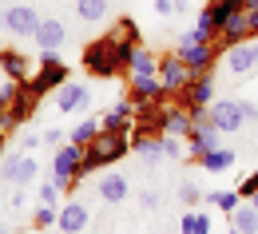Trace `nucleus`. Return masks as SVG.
<instances>
[{
	"label": "nucleus",
	"instance_id": "nucleus-1",
	"mask_svg": "<svg viewBox=\"0 0 258 234\" xmlns=\"http://www.w3.org/2000/svg\"><path fill=\"white\" fill-rule=\"evenodd\" d=\"M135 48H139V44H131V40H119V36H103V40H92V44L84 48V67H88L92 75H103V80H111V75L127 71L131 52H135Z\"/></svg>",
	"mask_w": 258,
	"mask_h": 234
},
{
	"label": "nucleus",
	"instance_id": "nucleus-2",
	"mask_svg": "<svg viewBox=\"0 0 258 234\" xmlns=\"http://www.w3.org/2000/svg\"><path fill=\"white\" fill-rule=\"evenodd\" d=\"M131 151V135L123 131H99L88 147H84V163H80V179H88V175H96L99 167H107V163H119L123 155Z\"/></svg>",
	"mask_w": 258,
	"mask_h": 234
},
{
	"label": "nucleus",
	"instance_id": "nucleus-3",
	"mask_svg": "<svg viewBox=\"0 0 258 234\" xmlns=\"http://www.w3.org/2000/svg\"><path fill=\"white\" fill-rule=\"evenodd\" d=\"M80 163H84V147L72 143V139H64L60 151L52 155V179H56V187H60L64 195H72V187H76V179H80Z\"/></svg>",
	"mask_w": 258,
	"mask_h": 234
},
{
	"label": "nucleus",
	"instance_id": "nucleus-4",
	"mask_svg": "<svg viewBox=\"0 0 258 234\" xmlns=\"http://www.w3.org/2000/svg\"><path fill=\"white\" fill-rule=\"evenodd\" d=\"M219 56H223V48L215 40H183L179 44V60L191 67V75H207Z\"/></svg>",
	"mask_w": 258,
	"mask_h": 234
},
{
	"label": "nucleus",
	"instance_id": "nucleus-5",
	"mask_svg": "<svg viewBox=\"0 0 258 234\" xmlns=\"http://www.w3.org/2000/svg\"><path fill=\"white\" fill-rule=\"evenodd\" d=\"M0 28H4L8 36H36V28H40V12L28 8V4H12V8L0 12Z\"/></svg>",
	"mask_w": 258,
	"mask_h": 234
},
{
	"label": "nucleus",
	"instance_id": "nucleus-6",
	"mask_svg": "<svg viewBox=\"0 0 258 234\" xmlns=\"http://www.w3.org/2000/svg\"><path fill=\"white\" fill-rule=\"evenodd\" d=\"M155 75H159V84L167 88V96H179V92L191 84V67L179 60V52H175V56H159V67H155Z\"/></svg>",
	"mask_w": 258,
	"mask_h": 234
},
{
	"label": "nucleus",
	"instance_id": "nucleus-7",
	"mask_svg": "<svg viewBox=\"0 0 258 234\" xmlns=\"http://www.w3.org/2000/svg\"><path fill=\"white\" fill-rule=\"evenodd\" d=\"M68 84V64L64 60H52V64H40L36 75H28V88L36 96H48V92H60Z\"/></svg>",
	"mask_w": 258,
	"mask_h": 234
},
{
	"label": "nucleus",
	"instance_id": "nucleus-8",
	"mask_svg": "<svg viewBox=\"0 0 258 234\" xmlns=\"http://www.w3.org/2000/svg\"><path fill=\"white\" fill-rule=\"evenodd\" d=\"M226 71L230 75H250L258 71V40H242V44H234V48H226Z\"/></svg>",
	"mask_w": 258,
	"mask_h": 234
},
{
	"label": "nucleus",
	"instance_id": "nucleus-9",
	"mask_svg": "<svg viewBox=\"0 0 258 234\" xmlns=\"http://www.w3.org/2000/svg\"><path fill=\"white\" fill-rule=\"evenodd\" d=\"M179 103H187L191 111H207L215 103V80H211V71L207 75H191V84L179 92Z\"/></svg>",
	"mask_w": 258,
	"mask_h": 234
},
{
	"label": "nucleus",
	"instance_id": "nucleus-10",
	"mask_svg": "<svg viewBox=\"0 0 258 234\" xmlns=\"http://www.w3.org/2000/svg\"><path fill=\"white\" fill-rule=\"evenodd\" d=\"M207 115H211V123L219 127L223 135L238 131L242 123H246V115H242V107H238V100H215L211 107H207Z\"/></svg>",
	"mask_w": 258,
	"mask_h": 234
},
{
	"label": "nucleus",
	"instance_id": "nucleus-11",
	"mask_svg": "<svg viewBox=\"0 0 258 234\" xmlns=\"http://www.w3.org/2000/svg\"><path fill=\"white\" fill-rule=\"evenodd\" d=\"M195 127V111L187 103H175V107H163V119H159V135H191Z\"/></svg>",
	"mask_w": 258,
	"mask_h": 234
},
{
	"label": "nucleus",
	"instance_id": "nucleus-12",
	"mask_svg": "<svg viewBox=\"0 0 258 234\" xmlns=\"http://www.w3.org/2000/svg\"><path fill=\"white\" fill-rule=\"evenodd\" d=\"M131 147H135V155L147 163V167H159L163 159H167V151H163V135H151V131H131Z\"/></svg>",
	"mask_w": 258,
	"mask_h": 234
},
{
	"label": "nucleus",
	"instance_id": "nucleus-13",
	"mask_svg": "<svg viewBox=\"0 0 258 234\" xmlns=\"http://www.w3.org/2000/svg\"><path fill=\"white\" fill-rule=\"evenodd\" d=\"M127 88H131V100L135 103H163V100H171L167 88L159 84V75H127Z\"/></svg>",
	"mask_w": 258,
	"mask_h": 234
},
{
	"label": "nucleus",
	"instance_id": "nucleus-14",
	"mask_svg": "<svg viewBox=\"0 0 258 234\" xmlns=\"http://www.w3.org/2000/svg\"><path fill=\"white\" fill-rule=\"evenodd\" d=\"M219 135H223V131L211 123V115L199 119V123L191 127V135H187V139H191V159H203L207 151H215V147H219Z\"/></svg>",
	"mask_w": 258,
	"mask_h": 234
},
{
	"label": "nucleus",
	"instance_id": "nucleus-15",
	"mask_svg": "<svg viewBox=\"0 0 258 234\" xmlns=\"http://www.w3.org/2000/svg\"><path fill=\"white\" fill-rule=\"evenodd\" d=\"M44 100V96H36L32 88H28V80L16 88V96H12V103H8V123H24L28 115H32V107Z\"/></svg>",
	"mask_w": 258,
	"mask_h": 234
},
{
	"label": "nucleus",
	"instance_id": "nucleus-16",
	"mask_svg": "<svg viewBox=\"0 0 258 234\" xmlns=\"http://www.w3.org/2000/svg\"><path fill=\"white\" fill-rule=\"evenodd\" d=\"M88 100H92V92H88L84 84H72V80H68V84L60 88V92H56V107H60L64 115L80 111V107H88Z\"/></svg>",
	"mask_w": 258,
	"mask_h": 234
},
{
	"label": "nucleus",
	"instance_id": "nucleus-17",
	"mask_svg": "<svg viewBox=\"0 0 258 234\" xmlns=\"http://www.w3.org/2000/svg\"><path fill=\"white\" fill-rule=\"evenodd\" d=\"M32 40L40 44V52H60V44L68 40V28L60 20H40V28H36Z\"/></svg>",
	"mask_w": 258,
	"mask_h": 234
},
{
	"label": "nucleus",
	"instance_id": "nucleus-18",
	"mask_svg": "<svg viewBox=\"0 0 258 234\" xmlns=\"http://www.w3.org/2000/svg\"><path fill=\"white\" fill-rule=\"evenodd\" d=\"M88 218H92V214H88L84 202H68L64 210H60V218H56V226H60L64 234H80L84 226H88Z\"/></svg>",
	"mask_w": 258,
	"mask_h": 234
},
{
	"label": "nucleus",
	"instance_id": "nucleus-19",
	"mask_svg": "<svg viewBox=\"0 0 258 234\" xmlns=\"http://www.w3.org/2000/svg\"><path fill=\"white\" fill-rule=\"evenodd\" d=\"M0 71H4L8 80L24 84V80H28V56L16 52V48H4V52H0Z\"/></svg>",
	"mask_w": 258,
	"mask_h": 234
},
{
	"label": "nucleus",
	"instance_id": "nucleus-20",
	"mask_svg": "<svg viewBox=\"0 0 258 234\" xmlns=\"http://www.w3.org/2000/svg\"><path fill=\"white\" fill-rule=\"evenodd\" d=\"M96 191H99V199H103V202H123V199H127V179H123L119 171H107V175L99 179Z\"/></svg>",
	"mask_w": 258,
	"mask_h": 234
},
{
	"label": "nucleus",
	"instance_id": "nucleus-21",
	"mask_svg": "<svg viewBox=\"0 0 258 234\" xmlns=\"http://www.w3.org/2000/svg\"><path fill=\"white\" fill-rule=\"evenodd\" d=\"M230 218V230H238V234H258V210H254V202H242L234 214H226Z\"/></svg>",
	"mask_w": 258,
	"mask_h": 234
},
{
	"label": "nucleus",
	"instance_id": "nucleus-22",
	"mask_svg": "<svg viewBox=\"0 0 258 234\" xmlns=\"http://www.w3.org/2000/svg\"><path fill=\"white\" fill-rule=\"evenodd\" d=\"M155 67H159V56L155 52H147L143 44L131 52V64H127V75H155Z\"/></svg>",
	"mask_w": 258,
	"mask_h": 234
},
{
	"label": "nucleus",
	"instance_id": "nucleus-23",
	"mask_svg": "<svg viewBox=\"0 0 258 234\" xmlns=\"http://www.w3.org/2000/svg\"><path fill=\"white\" fill-rule=\"evenodd\" d=\"M199 167L211 171V175H223V171L234 167V151H226V147H215V151H207V155L199 159Z\"/></svg>",
	"mask_w": 258,
	"mask_h": 234
},
{
	"label": "nucleus",
	"instance_id": "nucleus-24",
	"mask_svg": "<svg viewBox=\"0 0 258 234\" xmlns=\"http://www.w3.org/2000/svg\"><path fill=\"white\" fill-rule=\"evenodd\" d=\"M203 202L219 206L223 214H234V210L242 206V195H238V191H207V195H203Z\"/></svg>",
	"mask_w": 258,
	"mask_h": 234
},
{
	"label": "nucleus",
	"instance_id": "nucleus-25",
	"mask_svg": "<svg viewBox=\"0 0 258 234\" xmlns=\"http://www.w3.org/2000/svg\"><path fill=\"white\" fill-rule=\"evenodd\" d=\"M107 0H76V16L80 20H88V24H99L103 16H107Z\"/></svg>",
	"mask_w": 258,
	"mask_h": 234
},
{
	"label": "nucleus",
	"instance_id": "nucleus-26",
	"mask_svg": "<svg viewBox=\"0 0 258 234\" xmlns=\"http://www.w3.org/2000/svg\"><path fill=\"white\" fill-rule=\"evenodd\" d=\"M36 175H40V163L24 155V159L16 163V171L8 175V183H16V187H28V183H36Z\"/></svg>",
	"mask_w": 258,
	"mask_h": 234
},
{
	"label": "nucleus",
	"instance_id": "nucleus-27",
	"mask_svg": "<svg viewBox=\"0 0 258 234\" xmlns=\"http://www.w3.org/2000/svg\"><path fill=\"white\" fill-rule=\"evenodd\" d=\"M179 230L183 234H211V218L207 214H183L179 218Z\"/></svg>",
	"mask_w": 258,
	"mask_h": 234
},
{
	"label": "nucleus",
	"instance_id": "nucleus-28",
	"mask_svg": "<svg viewBox=\"0 0 258 234\" xmlns=\"http://www.w3.org/2000/svg\"><path fill=\"white\" fill-rule=\"evenodd\" d=\"M99 131H103V127H99V119H84V123H80V127L72 131V143H80V147H88V143H92V139H96Z\"/></svg>",
	"mask_w": 258,
	"mask_h": 234
},
{
	"label": "nucleus",
	"instance_id": "nucleus-29",
	"mask_svg": "<svg viewBox=\"0 0 258 234\" xmlns=\"http://www.w3.org/2000/svg\"><path fill=\"white\" fill-rule=\"evenodd\" d=\"M56 218H60V210L48 206V202H40L36 214H32V226H36V230H48V226H56Z\"/></svg>",
	"mask_w": 258,
	"mask_h": 234
},
{
	"label": "nucleus",
	"instance_id": "nucleus-30",
	"mask_svg": "<svg viewBox=\"0 0 258 234\" xmlns=\"http://www.w3.org/2000/svg\"><path fill=\"white\" fill-rule=\"evenodd\" d=\"M111 36H119V40H131V44H139V24H135L131 16H123V20H119V28H115Z\"/></svg>",
	"mask_w": 258,
	"mask_h": 234
},
{
	"label": "nucleus",
	"instance_id": "nucleus-31",
	"mask_svg": "<svg viewBox=\"0 0 258 234\" xmlns=\"http://www.w3.org/2000/svg\"><path fill=\"white\" fill-rule=\"evenodd\" d=\"M203 195H207V191H203V187H195V183H183V187H179V199L187 202V206H199Z\"/></svg>",
	"mask_w": 258,
	"mask_h": 234
},
{
	"label": "nucleus",
	"instance_id": "nucleus-32",
	"mask_svg": "<svg viewBox=\"0 0 258 234\" xmlns=\"http://www.w3.org/2000/svg\"><path fill=\"white\" fill-rule=\"evenodd\" d=\"M163 151H167V159H183V147H179V135H163Z\"/></svg>",
	"mask_w": 258,
	"mask_h": 234
},
{
	"label": "nucleus",
	"instance_id": "nucleus-33",
	"mask_svg": "<svg viewBox=\"0 0 258 234\" xmlns=\"http://www.w3.org/2000/svg\"><path fill=\"white\" fill-rule=\"evenodd\" d=\"M56 199H60V187H56V183H40V202L56 206Z\"/></svg>",
	"mask_w": 258,
	"mask_h": 234
},
{
	"label": "nucleus",
	"instance_id": "nucleus-34",
	"mask_svg": "<svg viewBox=\"0 0 258 234\" xmlns=\"http://www.w3.org/2000/svg\"><path fill=\"white\" fill-rule=\"evenodd\" d=\"M238 195H242V199H254V195H258V171H254V175H246V183L238 187Z\"/></svg>",
	"mask_w": 258,
	"mask_h": 234
},
{
	"label": "nucleus",
	"instance_id": "nucleus-35",
	"mask_svg": "<svg viewBox=\"0 0 258 234\" xmlns=\"http://www.w3.org/2000/svg\"><path fill=\"white\" fill-rule=\"evenodd\" d=\"M238 107H242L246 123H254V119H258V103H250V100H238Z\"/></svg>",
	"mask_w": 258,
	"mask_h": 234
},
{
	"label": "nucleus",
	"instance_id": "nucleus-36",
	"mask_svg": "<svg viewBox=\"0 0 258 234\" xmlns=\"http://www.w3.org/2000/svg\"><path fill=\"white\" fill-rule=\"evenodd\" d=\"M155 12L159 16H175V0H155Z\"/></svg>",
	"mask_w": 258,
	"mask_h": 234
},
{
	"label": "nucleus",
	"instance_id": "nucleus-37",
	"mask_svg": "<svg viewBox=\"0 0 258 234\" xmlns=\"http://www.w3.org/2000/svg\"><path fill=\"white\" fill-rule=\"evenodd\" d=\"M44 143H48V147H60V143H64V131H56V127L44 131Z\"/></svg>",
	"mask_w": 258,
	"mask_h": 234
},
{
	"label": "nucleus",
	"instance_id": "nucleus-38",
	"mask_svg": "<svg viewBox=\"0 0 258 234\" xmlns=\"http://www.w3.org/2000/svg\"><path fill=\"white\" fill-rule=\"evenodd\" d=\"M139 202H143L147 210H155V206H159V195H155V191H143V195H139Z\"/></svg>",
	"mask_w": 258,
	"mask_h": 234
},
{
	"label": "nucleus",
	"instance_id": "nucleus-39",
	"mask_svg": "<svg viewBox=\"0 0 258 234\" xmlns=\"http://www.w3.org/2000/svg\"><path fill=\"white\" fill-rule=\"evenodd\" d=\"M40 147V135H24V143H20V151H36Z\"/></svg>",
	"mask_w": 258,
	"mask_h": 234
},
{
	"label": "nucleus",
	"instance_id": "nucleus-40",
	"mask_svg": "<svg viewBox=\"0 0 258 234\" xmlns=\"http://www.w3.org/2000/svg\"><path fill=\"white\" fill-rule=\"evenodd\" d=\"M246 28H250V36L258 40V12H246Z\"/></svg>",
	"mask_w": 258,
	"mask_h": 234
},
{
	"label": "nucleus",
	"instance_id": "nucleus-41",
	"mask_svg": "<svg viewBox=\"0 0 258 234\" xmlns=\"http://www.w3.org/2000/svg\"><path fill=\"white\" fill-rule=\"evenodd\" d=\"M4 127H12V123H8V103H0V131H4Z\"/></svg>",
	"mask_w": 258,
	"mask_h": 234
},
{
	"label": "nucleus",
	"instance_id": "nucleus-42",
	"mask_svg": "<svg viewBox=\"0 0 258 234\" xmlns=\"http://www.w3.org/2000/svg\"><path fill=\"white\" fill-rule=\"evenodd\" d=\"M246 202H254V210H258V195H254V199H246Z\"/></svg>",
	"mask_w": 258,
	"mask_h": 234
},
{
	"label": "nucleus",
	"instance_id": "nucleus-43",
	"mask_svg": "<svg viewBox=\"0 0 258 234\" xmlns=\"http://www.w3.org/2000/svg\"><path fill=\"white\" fill-rule=\"evenodd\" d=\"M0 234H8V230H4V226H0Z\"/></svg>",
	"mask_w": 258,
	"mask_h": 234
}]
</instances>
